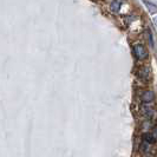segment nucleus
<instances>
[{
	"label": "nucleus",
	"instance_id": "nucleus-6",
	"mask_svg": "<svg viewBox=\"0 0 157 157\" xmlns=\"http://www.w3.org/2000/svg\"><path fill=\"white\" fill-rule=\"evenodd\" d=\"M121 6H122V1H121V0H113V1L111 2L110 8H111V11H113V12H118V11L121 10Z\"/></svg>",
	"mask_w": 157,
	"mask_h": 157
},
{
	"label": "nucleus",
	"instance_id": "nucleus-1",
	"mask_svg": "<svg viewBox=\"0 0 157 157\" xmlns=\"http://www.w3.org/2000/svg\"><path fill=\"white\" fill-rule=\"evenodd\" d=\"M132 50H134L136 58H138L140 60H143V59H145L148 57V51L144 47V45H142V44H135Z\"/></svg>",
	"mask_w": 157,
	"mask_h": 157
},
{
	"label": "nucleus",
	"instance_id": "nucleus-4",
	"mask_svg": "<svg viewBox=\"0 0 157 157\" xmlns=\"http://www.w3.org/2000/svg\"><path fill=\"white\" fill-rule=\"evenodd\" d=\"M140 75V78L142 79V80H144V82H148L150 78V70L148 69V67H143V69H141L140 70V72H138Z\"/></svg>",
	"mask_w": 157,
	"mask_h": 157
},
{
	"label": "nucleus",
	"instance_id": "nucleus-2",
	"mask_svg": "<svg viewBox=\"0 0 157 157\" xmlns=\"http://www.w3.org/2000/svg\"><path fill=\"white\" fill-rule=\"evenodd\" d=\"M141 101L143 104H151L155 101V94L151 90H145L142 91L141 94Z\"/></svg>",
	"mask_w": 157,
	"mask_h": 157
},
{
	"label": "nucleus",
	"instance_id": "nucleus-3",
	"mask_svg": "<svg viewBox=\"0 0 157 157\" xmlns=\"http://www.w3.org/2000/svg\"><path fill=\"white\" fill-rule=\"evenodd\" d=\"M142 113L147 118H151L155 113V110L154 108H151L149 104H144V106H142Z\"/></svg>",
	"mask_w": 157,
	"mask_h": 157
},
{
	"label": "nucleus",
	"instance_id": "nucleus-5",
	"mask_svg": "<svg viewBox=\"0 0 157 157\" xmlns=\"http://www.w3.org/2000/svg\"><path fill=\"white\" fill-rule=\"evenodd\" d=\"M143 141L145 143H149V144H152L156 142V136H155V132L154 134H150V132H145V134L142 136Z\"/></svg>",
	"mask_w": 157,
	"mask_h": 157
},
{
	"label": "nucleus",
	"instance_id": "nucleus-7",
	"mask_svg": "<svg viewBox=\"0 0 157 157\" xmlns=\"http://www.w3.org/2000/svg\"><path fill=\"white\" fill-rule=\"evenodd\" d=\"M147 38H148V40H149L150 45L154 47V40H152V36H151V33H150V32H148V34H147Z\"/></svg>",
	"mask_w": 157,
	"mask_h": 157
}]
</instances>
